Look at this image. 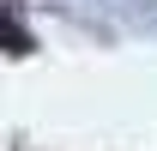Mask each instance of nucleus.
<instances>
[{"instance_id": "nucleus-1", "label": "nucleus", "mask_w": 157, "mask_h": 151, "mask_svg": "<svg viewBox=\"0 0 157 151\" xmlns=\"http://www.w3.org/2000/svg\"><path fill=\"white\" fill-rule=\"evenodd\" d=\"M0 48H6V55H30V37H24L12 18H0Z\"/></svg>"}, {"instance_id": "nucleus-2", "label": "nucleus", "mask_w": 157, "mask_h": 151, "mask_svg": "<svg viewBox=\"0 0 157 151\" xmlns=\"http://www.w3.org/2000/svg\"><path fill=\"white\" fill-rule=\"evenodd\" d=\"M0 6H12V0H0Z\"/></svg>"}]
</instances>
